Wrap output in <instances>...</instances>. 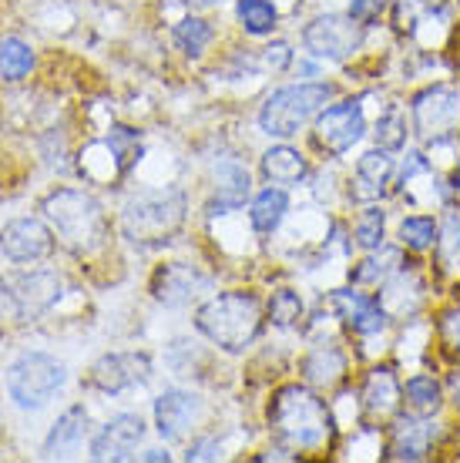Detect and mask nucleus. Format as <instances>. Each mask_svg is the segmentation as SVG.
Returning <instances> with one entry per match:
<instances>
[{
  "mask_svg": "<svg viewBox=\"0 0 460 463\" xmlns=\"http://www.w3.org/2000/svg\"><path fill=\"white\" fill-rule=\"evenodd\" d=\"M269 423L296 450H316V447H322V443L333 437V417H330V410L306 386H283L273 396Z\"/></svg>",
  "mask_w": 460,
  "mask_h": 463,
  "instance_id": "1",
  "label": "nucleus"
},
{
  "mask_svg": "<svg viewBox=\"0 0 460 463\" xmlns=\"http://www.w3.org/2000/svg\"><path fill=\"white\" fill-rule=\"evenodd\" d=\"M196 326L202 336H208L225 353H239L259 336L263 309L249 292H222V296H212L206 306H198Z\"/></svg>",
  "mask_w": 460,
  "mask_h": 463,
  "instance_id": "2",
  "label": "nucleus"
},
{
  "mask_svg": "<svg viewBox=\"0 0 460 463\" xmlns=\"http://www.w3.org/2000/svg\"><path fill=\"white\" fill-rule=\"evenodd\" d=\"M185 219V198L175 188L165 192H145L135 195L121 212V229L131 242L139 245H158L168 242V235L178 232Z\"/></svg>",
  "mask_w": 460,
  "mask_h": 463,
  "instance_id": "3",
  "label": "nucleus"
},
{
  "mask_svg": "<svg viewBox=\"0 0 460 463\" xmlns=\"http://www.w3.org/2000/svg\"><path fill=\"white\" fill-rule=\"evenodd\" d=\"M47 219L54 222L58 235L64 239L68 249L74 252H91L101 245L104 235V215L101 205L94 202L91 195L84 192H74V188H61L44 202Z\"/></svg>",
  "mask_w": 460,
  "mask_h": 463,
  "instance_id": "4",
  "label": "nucleus"
},
{
  "mask_svg": "<svg viewBox=\"0 0 460 463\" xmlns=\"http://www.w3.org/2000/svg\"><path fill=\"white\" fill-rule=\"evenodd\" d=\"M333 98V84H289L265 98L259 125L269 138H292L326 101Z\"/></svg>",
  "mask_w": 460,
  "mask_h": 463,
  "instance_id": "5",
  "label": "nucleus"
},
{
  "mask_svg": "<svg viewBox=\"0 0 460 463\" xmlns=\"http://www.w3.org/2000/svg\"><path fill=\"white\" fill-rule=\"evenodd\" d=\"M68 380V373L54 356L47 353H24L11 370H7V393L21 410H41L54 396L61 393V386Z\"/></svg>",
  "mask_w": 460,
  "mask_h": 463,
  "instance_id": "6",
  "label": "nucleus"
},
{
  "mask_svg": "<svg viewBox=\"0 0 460 463\" xmlns=\"http://www.w3.org/2000/svg\"><path fill=\"white\" fill-rule=\"evenodd\" d=\"M58 272H11L0 276V302L11 309L17 319H37L61 299Z\"/></svg>",
  "mask_w": 460,
  "mask_h": 463,
  "instance_id": "7",
  "label": "nucleus"
},
{
  "mask_svg": "<svg viewBox=\"0 0 460 463\" xmlns=\"http://www.w3.org/2000/svg\"><path fill=\"white\" fill-rule=\"evenodd\" d=\"M414 131L424 141H444L460 131V91L434 84L414 98Z\"/></svg>",
  "mask_w": 460,
  "mask_h": 463,
  "instance_id": "8",
  "label": "nucleus"
},
{
  "mask_svg": "<svg viewBox=\"0 0 460 463\" xmlns=\"http://www.w3.org/2000/svg\"><path fill=\"white\" fill-rule=\"evenodd\" d=\"M302 41L316 58L346 61L363 47V24L353 21L350 14L346 17L343 14H322V17L306 24Z\"/></svg>",
  "mask_w": 460,
  "mask_h": 463,
  "instance_id": "9",
  "label": "nucleus"
},
{
  "mask_svg": "<svg viewBox=\"0 0 460 463\" xmlns=\"http://www.w3.org/2000/svg\"><path fill=\"white\" fill-rule=\"evenodd\" d=\"M367 121H363V105L359 101H343L336 108H326L316 121V141L330 155H343L363 138Z\"/></svg>",
  "mask_w": 460,
  "mask_h": 463,
  "instance_id": "10",
  "label": "nucleus"
},
{
  "mask_svg": "<svg viewBox=\"0 0 460 463\" xmlns=\"http://www.w3.org/2000/svg\"><path fill=\"white\" fill-rule=\"evenodd\" d=\"M151 380L149 353H111L91 366V383L101 393H121Z\"/></svg>",
  "mask_w": 460,
  "mask_h": 463,
  "instance_id": "11",
  "label": "nucleus"
},
{
  "mask_svg": "<svg viewBox=\"0 0 460 463\" xmlns=\"http://www.w3.org/2000/svg\"><path fill=\"white\" fill-rule=\"evenodd\" d=\"M330 306L359 336H373V333H380L383 326H387V309H383L380 296H369V292L357 289H336L330 296Z\"/></svg>",
  "mask_w": 460,
  "mask_h": 463,
  "instance_id": "12",
  "label": "nucleus"
},
{
  "mask_svg": "<svg viewBox=\"0 0 460 463\" xmlns=\"http://www.w3.org/2000/svg\"><path fill=\"white\" fill-rule=\"evenodd\" d=\"M0 249L11 262H37L54 249L51 229L37 219H17L0 232Z\"/></svg>",
  "mask_w": 460,
  "mask_h": 463,
  "instance_id": "13",
  "label": "nucleus"
},
{
  "mask_svg": "<svg viewBox=\"0 0 460 463\" xmlns=\"http://www.w3.org/2000/svg\"><path fill=\"white\" fill-rule=\"evenodd\" d=\"M141 437H145V423L135 413H121L108 427L94 437L91 457L94 460H131V453L139 450Z\"/></svg>",
  "mask_w": 460,
  "mask_h": 463,
  "instance_id": "14",
  "label": "nucleus"
},
{
  "mask_svg": "<svg viewBox=\"0 0 460 463\" xmlns=\"http://www.w3.org/2000/svg\"><path fill=\"white\" fill-rule=\"evenodd\" d=\"M198 417H202V400L196 393L168 390L155 400V427L165 440H182Z\"/></svg>",
  "mask_w": 460,
  "mask_h": 463,
  "instance_id": "15",
  "label": "nucleus"
},
{
  "mask_svg": "<svg viewBox=\"0 0 460 463\" xmlns=\"http://www.w3.org/2000/svg\"><path fill=\"white\" fill-rule=\"evenodd\" d=\"M403 403V386L397 380V373L390 366H377L369 370L367 383H363V410L369 420H387L393 417Z\"/></svg>",
  "mask_w": 460,
  "mask_h": 463,
  "instance_id": "16",
  "label": "nucleus"
},
{
  "mask_svg": "<svg viewBox=\"0 0 460 463\" xmlns=\"http://www.w3.org/2000/svg\"><path fill=\"white\" fill-rule=\"evenodd\" d=\"M430 437L434 430L430 423H424L420 413H410V417H400L390 430V453L393 460H424L426 450H430Z\"/></svg>",
  "mask_w": 460,
  "mask_h": 463,
  "instance_id": "17",
  "label": "nucleus"
},
{
  "mask_svg": "<svg viewBox=\"0 0 460 463\" xmlns=\"http://www.w3.org/2000/svg\"><path fill=\"white\" fill-rule=\"evenodd\" d=\"M206 286V276H198L192 266H182V262H175V266H165L155 272V282H151V292H155V299L158 302H168V306H182L188 302L192 296H198V289Z\"/></svg>",
  "mask_w": 460,
  "mask_h": 463,
  "instance_id": "18",
  "label": "nucleus"
},
{
  "mask_svg": "<svg viewBox=\"0 0 460 463\" xmlns=\"http://www.w3.org/2000/svg\"><path fill=\"white\" fill-rule=\"evenodd\" d=\"M249 195V172L245 165L235 158H222L216 168V198L208 202V215H219V212L239 209Z\"/></svg>",
  "mask_w": 460,
  "mask_h": 463,
  "instance_id": "19",
  "label": "nucleus"
},
{
  "mask_svg": "<svg viewBox=\"0 0 460 463\" xmlns=\"http://www.w3.org/2000/svg\"><path fill=\"white\" fill-rule=\"evenodd\" d=\"M88 433V410L84 406H71L68 413L54 423L51 437L44 443V457H71L78 450V443Z\"/></svg>",
  "mask_w": 460,
  "mask_h": 463,
  "instance_id": "20",
  "label": "nucleus"
},
{
  "mask_svg": "<svg viewBox=\"0 0 460 463\" xmlns=\"http://www.w3.org/2000/svg\"><path fill=\"white\" fill-rule=\"evenodd\" d=\"M263 172L269 182H279V185H292V182H302L306 172H310V165L302 158L296 148H289V145H276V148H269L263 155Z\"/></svg>",
  "mask_w": 460,
  "mask_h": 463,
  "instance_id": "21",
  "label": "nucleus"
},
{
  "mask_svg": "<svg viewBox=\"0 0 460 463\" xmlns=\"http://www.w3.org/2000/svg\"><path fill=\"white\" fill-rule=\"evenodd\" d=\"M302 373L312 386H336L346 373V356L336 346H320L302 359Z\"/></svg>",
  "mask_w": 460,
  "mask_h": 463,
  "instance_id": "22",
  "label": "nucleus"
},
{
  "mask_svg": "<svg viewBox=\"0 0 460 463\" xmlns=\"http://www.w3.org/2000/svg\"><path fill=\"white\" fill-rule=\"evenodd\" d=\"M286 209H289V198L283 188H265L259 192L253 202V212H249V219H253V229L269 235V232L279 229V222L286 219Z\"/></svg>",
  "mask_w": 460,
  "mask_h": 463,
  "instance_id": "23",
  "label": "nucleus"
},
{
  "mask_svg": "<svg viewBox=\"0 0 460 463\" xmlns=\"http://www.w3.org/2000/svg\"><path fill=\"white\" fill-rule=\"evenodd\" d=\"M31 71H34V51L17 37H4L0 41V81H24Z\"/></svg>",
  "mask_w": 460,
  "mask_h": 463,
  "instance_id": "24",
  "label": "nucleus"
},
{
  "mask_svg": "<svg viewBox=\"0 0 460 463\" xmlns=\"http://www.w3.org/2000/svg\"><path fill=\"white\" fill-rule=\"evenodd\" d=\"M403 400L410 406V413H420V417H430L437 413L440 403H444V393H440V383L434 376H410L407 386H403Z\"/></svg>",
  "mask_w": 460,
  "mask_h": 463,
  "instance_id": "25",
  "label": "nucleus"
},
{
  "mask_svg": "<svg viewBox=\"0 0 460 463\" xmlns=\"http://www.w3.org/2000/svg\"><path fill=\"white\" fill-rule=\"evenodd\" d=\"M397 262H400V255L390 252V249H383V252H377V255H367V259L350 272V279H353L357 286H383V282L400 269Z\"/></svg>",
  "mask_w": 460,
  "mask_h": 463,
  "instance_id": "26",
  "label": "nucleus"
},
{
  "mask_svg": "<svg viewBox=\"0 0 460 463\" xmlns=\"http://www.w3.org/2000/svg\"><path fill=\"white\" fill-rule=\"evenodd\" d=\"M357 178L363 182V185H369L373 195H380L383 188H387V182L393 178V158L383 148L367 151V155L357 162Z\"/></svg>",
  "mask_w": 460,
  "mask_h": 463,
  "instance_id": "27",
  "label": "nucleus"
},
{
  "mask_svg": "<svg viewBox=\"0 0 460 463\" xmlns=\"http://www.w3.org/2000/svg\"><path fill=\"white\" fill-rule=\"evenodd\" d=\"M400 242L414 252H426L440 242V225L430 215H410L400 222Z\"/></svg>",
  "mask_w": 460,
  "mask_h": 463,
  "instance_id": "28",
  "label": "nucleus"
},
{
  "mask_svg": "<svg viewBox=\"0 0 460 463\" xmlns=\"http://www.w3.org/2000/svg\"><path fill=\"white\" fill-rule=\"evenodd\" d=\"M235 14H239V24L249 34H269L279 21L273 0H239V4H235Z\"/></svg>",
  "mask_w": 460,
  "mask_h": 463,
  "instance_id": "29",
  "label": "nucleus"
},
{
  "mask_svg": "<svg viewBox=\"0 0 460 463\" xmlns=\"http://www.w3.org/2000/svg\"><path fill=\"white\" fill-rule=\"evenodd\" d=\"M208 41H212V27H208L202 17H185V21L175 27V44H178V51H185L188 58H198L208 47Z\"/></svg>",
  "mask_w": 460,
  "mask_h": 463,
  "instance_id": "30",
  "label": "nucleus"
},
{
  "mask_svg": "<svg viewBox=\"0 0 460 463\" xmlns=\"http://www.w3.org/2000/svg\"><path fill=\"white\" fill-rule=\"evenodd\" d=\"M383 229H387V215L380 209H367L359 212L357 222H353V235H357V245L367 249V252H377L383 245Z\"/></svg>",
  "mask_w": 460,
  "mask_h": 463,
  "instance_id": "31",
  "label": "nucleus"
},
{
  "mask_svg": "<svg viewBox=\"0 0 460 463\" xmlns=\"http://www.w3.org/2000/svg\"><path fill=\"white\" fill-rule=\"evenodd\" d=\"M269 319H273V326H279V329H289V326L300 323V319H302L300 292L279 289L276 296H273V302H269Z\"/></svg>",
  "mask_w": 460,
  "mask_h": 463,
  "instance_id": "32",
  "label": "nucleus"
},
{
  "mask_svg": "<svg viewBox=\"0 0 460 463\" xmlns=\"http://www.w3.org/2000/svg\"><path fill=\"white\" fill-rule=\"evenodd\" d=\"M377 145H380L383 151H400L403 145H407V121H403L397 111H390V115H383L380 121H377Z\"/></svg>",
  "mask_w": 460,
  "mask_h": 463,
  "instance_id": "33",
  "label": "nucleus"
},
{
  "mask_svg": "<svg viewBox=\"0 0 460 463\" xmlns=\"http://www.w3.org/2000/svg\"><path fill=\"white\" fill-rule=\"evenodd\" d=\"M393 21H397V27L400 31H407V27H414L424 14H430V11H437L440 7V0H393Z\"/></svg>",
  "mask_w": 460,
  "mask_h": 463,
  "instance_id": "34",
  "label": "nucleus"
},
{
  "mask_svg": "<svg viewBox=\"0 0 460 463\" xmlns=\"http://www.w3.org/2000/svg\"><path fill=\"white\" fill-rule=\"evenodd\" d=\"M390 4L393 0H350V17L359 21L363 27H369V24L380 21Z\"/></svg>",
  "mask_w": 460,
  "mask_h": 463,
  "instance_id": "35",
  "label": "nucleus"
},
{
  "mask_svg": "<svg viewBox=\"0 0 460 463\" xmlns=\"http://www.w3.org/2000/svg\"><path fill=\"white\" fill-rule=\"evenodd\" d=\"M440 336L454 353H460V306H454V309L440 316Z\"/></svg>",
  "mask_w": 460,
  "mask_h": 463,
  "instance_id": "36",
  "label": "nucleus"
},
{
  "mask_svg": "<svg viewBox=\"0 0 460 463\" xmlns=\"http://www.w3.org/2000/svg\"><path fill=\"white\" fill-rule=\"evenodd\" d=\"M222 457V447L216 440H198L188 447V453H185V460H219Z\"/></svg>",
  "mask_w": 460,
  "mask_h": 463,
  "instance_id": "37",
  "label": "nucleus"
},
{
  "mask_svg": "<svg viewBox=\"0 0 460 463\" xmlns=\"http://www.w3.org/2000/svg\"><path fill=\"white\" fill-rule=\"evenodd\" d=\"M263 58H265V64H269L273 71H283L289 64V61H292V54H289L286 44H273V47H265Z\"/></svg>",
  "mask_w": 460,
  "mask_h": 463,
  "instance_id": "38",
  "label": "nucleus"
},
{
  "mask_svg": "<svg viewBox=\"0 0 460 463\" xmlns=\"http://www.w3.org/2000/svg\"><path fill=\"white\" fill-rule=\"evenodd\" d=\"M450 393H454V403L460 406V370L450 373Z\"/></svg>",
  "mask_w": 460,
  "mask_h": 463,
  "instance_id": "39",
  "label": "nucleus"
},
{
  "mask_svg": "<svg viewBox=\"0 0 460 463\" xmlns=\"http://www.w3.org/2000/svg\"><path fill=\"white\" fill-rule=\"evenodd\" d=\"M145 460H168V453H165V450H149V453H145Z\"/></svg>",
  "mask_w": 460,
  "mask_h": 463,
  "instance_id": "40",
  "label": "nucleus"
},
{
  "mask_svg": "<svg viewBox=\"0 0 460 463\" xmlns=\"http://www.w3.org/2000/svg\"><path fill=\"white\" fill-rule=\"evenodd\" d=\"M202 4H219V0H202Z\"/></svg>",
  "mask_w": 460,
  "mask_h": 463,
  "instance_id": "41",
  "label": "nucleus"
},
{
  "mask_svg": "<svg viewBox=\"0 0 460 463\" xmlns=\"http://www.w3.org/2000/svg\"><path fill=\"white\" fill-rule=\"evenodd\" d=\"M457 182H460V168H457Z\"/></svg>",
  "mask_w": 460,
  "mask_h": 463,
  "instance_id": "42",
  "label": "nucleus"
}]
</instances>
